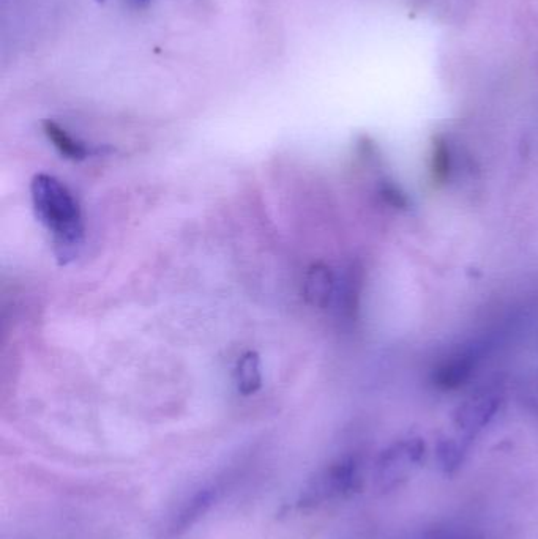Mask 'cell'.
<instances>
[{
	"label": "cell",
	"mask_w": 538,
	"mask_h": 539,
	"mask_svg": "<svg viewBox=\"0 0 538 539\" xmlns=\"http://www.w3.org/2000/svg\"><path fill=\"white\" fill-rule=\"evenodd\" d=\"M32 209L38 223L53 238L60 265L75 261L84 246L83 212L64 183L49 174H37L30 183Z\"/></svg>",
	"instance_id": "6da1fadb"
},
{
	"label": "cell",
	"mask_w": 538,
	"mask_h": 539,
	"mask_svg": "<svg viewBox=\"0 0 538 539\" xmlns=\"http://www.w3.org/2000/svg\"><path fill=\"white\" fill-rule=\"evenodd\" d=\"M359 464L352 458L340 459L333 462L327 469L316 475L305 484L299 499L297 508H314L330 500L344 499L352 492L357 491L360 486Z\"/></svg>",
	"instance_id": "7a4b0ae2"
},
{
	"label": "cell",
	"mask_w": 538,
	"mask_h": 539,
	"mask_svg": "<svg viewBox=\"0 0 538 539\" xmlns=\"http://www.w3.org/2000/svg\"><path fill=\"white\" fill-rule=\"evenodd\" d=\"M425 456V443L419 437L393 443L379 456L374 470V484L379 491H392L408 480L412 469L419 465Z\"/></svg>",
	"instance_id": "3957f363"
},
{
	"label": "cell",
	"mask_w": 538,
	"mask_h": 539,
	"mask_svg": "<svg viewBox=\"0 0 538 539\" xmlns=\"http://www.w3.org/2000/svg\"><path fill=\"white\" fill-rule=\"evenodd\" d=\"M499 409V399L494 395L472 396L456 410L455 424L466 435H475L488 426Z\"/></svg>",
	"instance_id": "277c9868"
},
{
	"label": "cell",
	"mask_w": 538,
	"mask_h": 539,
	"mask_svg": "<svg viewBox=\"0 0 538 539\" xmlns=\"http://www.w3.org/2000/svg\"><path fill=\"white\" fill-rule=\"evenodd\" d=\"M337 292V281L332 270L326 264H314L305 276L303 295L308 305L326 309L332 303Z\"/></svg>",
	"instance_id": "5b68a950"
},
{
	"label": "cell",
	"mask_w": 538,
	"mask_h": 539,
	"mask_svg": "<svg viewBox=\"0 0 538 539\" xmlns=\"http://www.w3.org/2000/svg\"><path fill=\"white\" fill-rule=\"evenodd\" d=\"M43 133L51 144L54 145V149L71 161H84L92 155L100 153V149H94L90 147L84 141H79L73 134L68 133L65 128L60 127L59 123L54 120H43L42 123Z\"/></svg>",
	"instance_id": "8992f818"
},
{
	"label": "cell",
	"mask_w": 538,
	"mask_h": 539,
	"mask_svg": "<svg viewBox=\"0 0 538 539\" xmlns=\"http://www.w3.org/2000/svg\"><path fill=\"white\" fill-rule=\"evenodd\" d=\"M474 368V355L468 352L453 355L434 371V383L442 390H456L471 379Z\"/></svg>",
	"instance_id": "52a82bcc"
},
{
	"label": "cell",
	"mask_w": 538,
	"mask_h": 539,
	"mask_svg": "<svg viewBox=\"0 0 538 539\" xmlns=\"http://www.w3.org/2000/svg\"><path fill=\"white\" fill-rule=\"evenodd\" d=\"M213 500H215L213 489H201V491L196 492L180 508L179 513L172 517L171 524H169L168 528L169 536H179L187 532L188 528L193 527L210 510Z\"/></svg>",
	"instance_id": "ba28073f"
},
{
	"label": "cell",
	"mask_w": 538,
	"mask_h": 539,
	"mask_svg": "<svg viewBox=\"0 0 538 539\" xmlns=\"http://www.w3.org/2000/svg\"><path fill=\"white\" fill-rule=\"evenodd\" d=\"M236 387L242 396L255 395L261 390V358L256 352H247L237 361Z\"/></svg>",
	"instance_id": "9c48e42d"
},
{
	"label": "cell",
	"mask_w": 538,
	"mask_h": 539,
	"mask_svg": "<svg viewBox=\"0 0 538 539\" xmlns=\"http://www.w3.org/2000/svg\"><path fill=\"white\" fill-rule=\"evenodd\" d=\"M360 270L357 267L349 268L346 275H344L343 283H341V289L338 294V302H340L341 313L346 317H354L357 313V306H359L360 297Z\"/></svg>",
	"instance_id": "30bf717a"
},
{
	"label": "cell",
	"mask_w": 538,
	"mask_h": 539,
	"mask_svg": "<svg viewBox=\"0 0 538 539\" xmlns=\"http://www.w3.org/2000/svg\"><path fill=\"white\" fill-rule=\"evenodd\" d=\"M434 182L445 183L452 172V152L449 142L439 136L433 145V160H431Z\"/></svg>",
	"instance_id": "8fae6325"
},
{
	"label": "cell",
	"mask_w": 538,
	"mask_h": 539,
	"mask_svg": "<svg viewBox=\"0 0 538 539\" xmlns=\"http://www.w3.org/2000/svg\"><path fill=\"white\" fill-rule=\"evenodd\" d=\"M464 448L461 443L453 439H442L436 447V458L444 472L452 473L460 467L463 462Z\"/></svg>",
	"instance_id": "7c38bea8"
},
{
	"label": "cell",
	"mask_w": 538,
	"mask_h": 539,
	"mask_svg": "<svg viewBox=\"0 0 538 539\" xmlns=\"http://www.w3.org/2000/svg\"><path fill=\"white\" fill-rule=\"evenodd\" d=\"M423 539H479L474 533L464 530V528H436L426 533Z\"/></svg>",
	"instance_id": "4fadbf2b"
},
{
	"label": "cell",
	"mask_w": 538,
	"mask_h": 539,
	"mask_svg": "<svg viewBox=\"0 0 538 539\" xmlns=\"http://www.w3.org/2000/svg\"><path fill=\"white\" fill-rule=\"evenodd\" d=\"M381 193L384 199H387L395 207H406L408 205L406 194L398 190L397 186L393 185V183H387V185L382 186Z\"/></svg>",
	"instance_id": "5bb4252c"
},
{
	"label": "cell",
	"mask_w": 538,
	"mask_h": 539,
	"mask_svg": "<svg viewBox=\"0 0 538 539\" xmlns=\"http://www.w3.org/2000/svg\"><path fill=\"white\" fill-rule=\"evenodd\" d=\"M135 4L141 5V7H146V5H149L152 0H133Z\"/></svg>",
	"instance_id": "9a60e30c"
}]
</instances>
